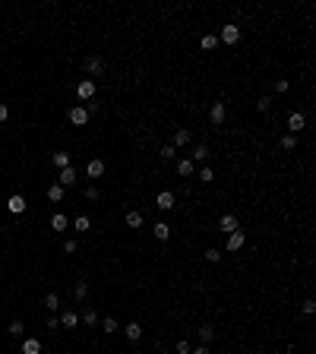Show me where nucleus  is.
Returning a JSON list of instances; mask_svg holds the SVG:
<instances>
[{"label":"nucleus","mask_w":316,"mask_h":354,"mask_svg":"<svg viewBox=\"0 0 316 354\" xmlns=\"http://www.w3.org/2000/svg\"><path fill=\"white\" fill-rule=\"evenodd\" d=\"M240 38H243L240 22H221V26H218V44H225V48H237Z\"/></svg>","instance_id":"obj_1"},{"label":"nucleus","mask_w":316,"mask_h":354,"mask_svg":"<svg viewBox=\"0 0 316 354\" xmlns=\"http://www.w3.org/2000/svg\"><path fill=\"white\" fill-rule=\"evenodd\" d=\"M285 130H288V136H297L307 130V117H303L300 111H288L285 114Z\"/></svg>","instance_id":"obj_2"},{"label":"nucleus","mask_w":316,"mask_h":354,"mask_svg":"<svg viewBox=\"0 0 316 354\" xmlns=\"http://www.w3.org/2000/svg\"><path fill=\"white\" fill-rule=\"evenodd\" d=\"M228 121V104L225 101H209V124H212V127H221V124H225Z\"/></svg>","instance_id":"obj_3"},{"label":"nucleus","mask_w":316,"mask_h":354,"mask_svg":"<svg viewBox=\"0 0 316 354\" xmlns=\"http://www.w3.org/2000/svg\"><path fill=\"white\" fill-rule=\"evenodd\" d=\"M177 209V193L174 190H158L155 193V212H171Z\"/></svg>","instance_id":"obj_4"},{"label":"nucleus","mask_w":316,"mask_h":354,"mask_svg":"<svg viewBox=\"0 0 316 354\" xmlns=\"http://www.w3.org/2000/svg\"><path fill=\"white\" fill-rule=\"evenodd\" d=\"M171 238H174V228H171V221L158 218L155 225H152V241H158V244H168Z\"/></svg>","instance_id":"obj_5"},{"label":"nucleus","mask_w":316,"mask_h":354,"mask_svg":"<svg viewBox=\"0 0 316 354\" xmlns=\"http://www.w3.org/2000/svg\"><path fill=\"white\" fill-rule=\"evenodd\" d=\"M171 171H174V177H180V181H193V177H196V164L190 158H177Z\"/></svg>","instance_id":"obj_6"},{"label":"nucleus","mask_w":316,"mask_h":354,"mask_svg":"<svg viewBox=\"0 0 316 354\" xmlns=\"http://www.w3.org/2000/svg\"><path fill=\"white\" fill-rule=\"evenodd\" d=\"M240 250H247V231H234V234H228L225 253H240Z\"/></svg>","instance_id":"obj_7"},{"label":"nucleus","mask_w":316,"mask_h":354,"mask_svg":"<svg viewBox=\"0 0 316 354\" xmlns=\"http://www.w3.org/2000/svg\"><path fill=\"white\" fill-rule=\"evenodd\" d=\"M218 231H221V234H234V231H240V218L234 215V212H221V215H218Z\"/></svg>","instance_id":"obj_8"},{"label":"nucleus","mask_w":316,"mask_h":354,"mask_svg":"<svg viewBox=\"0 0 316 354\" xmlns=\"http://www.w3.org/2000/svg\"><path fill=\"white\" fill-rule=\"evenodd\" d=\"M190 143H193V130H190V127H177V130L171 133V146L177 149V152H180L183 146H190Z\"/></svg>","instance_id":"obj_9"},{"label":"nucleus","mask_w":316,"mask_h":354,"mask_svg":"<svg viewBox=\"0 0 316 354\" xmlns=\"http://www.w3.org/2000/svg\"><path fill=\"white\" fill-rule=\"evenodd\" d=\"M89 117H92V114L86 111V104H73V108L67 111V121L73 124V127H86V124H89Z\"/></svg>","instance_id":"obj_10"},{"label":"nucleus","mask_w":316,"mask_h":354,"mask_svg":"<svg viewBox=\"0 0 316 354\" xmlns=\"http://www.w3.org/2000/svg\"><path fill=\"white\" fill-rule=\"evenodd\" d=\"M95 92H98L95 79H79V82H76V98H83V101H92V98H95Z\"/></svg>","instance_id":"obj_11"},{"label":"nucleus","mask_w":316,"mask_h":354,"mask_svg":"<svg viewBox=\"0 0 316 354\" xmlns=\"http://www.w3.org/2000/svg\"><path fill=\"white\" fill-rule=\"evenodd\" d=\"M143 225H146V215H143V212H139V209H127V212H123V228H130V231H139Z\"/></svg>","instance_id":"obj_12"},{"label":"nucleus","mask_w":316,"mask_h":354,"mask_svg":"<svg viewBox=\"0 0 316 354\" xmlns=\"http://www.w3.org/2000/svg\"><path fill=\"white\" fill-rule=\"evenodd\" d=\"M143 332H146V329H143V323H139V320H130V323L123 326V335H127L130 345H139V341H143Z\"/></svg>","instance_id":"obj_13"},{"label":"nucleus","mask_w":316,"mask_h":354,"mask_svg":"<svg viewBox=\"0 0 316 354\" xmlns=\"http://www.w3.org/2000/svg\"><path fill=\"white\" fill-rule=\"evenodd\" d=\"M218 48H221V44H218V32H203L200 35V51L203 54H212Z\"/></svg>","instance_id":"obj_14"},{"label":"nucleus","mask_w":316,"mask_h":354,"mask_svg":"<svg viewBox=\"0 0 316 354\" xmlns=\"http://www.w3.org/2000/svg\"><path fill=\"white\" fill-rule=\"evenodd\" d=\"M83 67H86L89 76H101V73H104V57H101V54H89Z\"/></svg>","instance_id":"obj_15"},{"label":"nucleus","mask_w":316,"mask_h":354,"mask_svg":"<svg viewBox=\"0 0 316 354\" xmlns=\"http://www.w3.org/2000/svg\"><path fill=\"white\" fill-rule=\"evenodd\" d=\"M7 209H10V215H22V212L29 209V199L22 196V193H13V196L7 199Z\"/></svg>","instance_id":"obj_16"},{"label":"nucleus","mask_w":316,"mask_h":354,"mask_svg":"<svg viewBox=\"0 0 316 354\" xmlns=\"http://www.w3.org/2000/svg\"><path fill=\"white\" fill-rule=\"evenodd\" d=\"M104 171H108V164H104L101 158H89V161H86V177H92V181L104 177Z\"/></svg>","instance_id":"obj_17"},{"label":"nucleus","mask_w":316,"mask_h":354,"mask_svg":"<svg viewBox=\"0 0 316 354\" xmlns=\"http://www.w3.org/2000/svg\"><path fill=\"white\" fill-rule=\"evenodd\" d=\"M209 155H212V149H209V143H196V146L190 149V155H186V158H190V161L196 164V161H206Z\"/></svg>","instance_id":"obj_18"},{"label":"nucleus","mask_w":316,"mask_h":354,"mask_svg":"<svg viewBox=\"0 0 316 354\" xmlns=\"http://www.w3.org/2000/svg\"><path fill=\"white\" fill-rule=\"evenodd\" d=\"M275 104L278 101H272V95H260V98H256V111H260V117H266V114L275 111Z\"/></svg>","instance_id":"obj_19"},{"label":"nucleus","mask_w":316,"mask_h":354,"mask_svg":"<svg viewBox=\"0 0 316 354\" xmlns=\"http://www.w3.org/2000/svg\"><path fill=\"white\" fill-rule=\"evenodd\" d=\"M70 228V218L64 215V212H54V215H51V231L54 234H64Z\"/></svg>","instance_id":"obj_20"},{"label":"nucleus","mask_w":316,"mask_h":354,"mask_svg":"<svg viewBox=\"0 0 316 354\" xmlns=\"http://www.w3.org/2000/svg\"><path fill=\"white\" fill-rule=\"evenodd\" d=\"M57 184H60L64 190H67V187H73V184H76V168H73V164H70V168H64L60 174H57Z\"/></svg>","instance_id":"obj_21"},{"label":"nucleus","mask_w":316,"mask_h":354,"mask_svg":"<svg viewBox=\"0 0 316 354\" xmlns=\"http://www.w3.org/2000/svg\"><path fill=\"white\" fill-rule=\"evenodd\" d=\"M196 338H200V345H209V341L215 338V326L212 323H203L200 329H196Z\"/></svg>","instance_id":"obj_22"},{"label":"nucleus","mask_w":316,"mask_h":354,"mask_svg":"<svg viewBox=\"0 0 316 354\" xmlns=\"http://www.w3.org/2000/svg\"><path fill=\"white\" fill-rule=\"evenodd\" d=\"M44 196H48V203H64V196H67V190L60 184H51L48 190H44Z\"/></svg>","instance_id":"obj_23"},{"label":"nucleus","mask_w":316,"mask_h":354,"mask_svg":"<svg viewBox=\"0 0 316 354\" xmlns=\"http://www.w3.org/2000/svg\"><path fill=\"white\" fill-rule=\"evenodd\" d=\"M272 92H275V98H285L288 92H291V79H285V76H278L275 82H272Z\"/></svg>","instance_id":"obj_24"},{"label":"nucleus","mask_w":316,"mask_h":354,"mask_svg":"<svg viewBox=\"0 0 316 354\" xmlns=\"http://www.w3.org/2000/svg\"><path fill=\"white\" fill-rule=\"evenodd\" d=\"M221 256H225V253H221L218 247H206V250H203V259L209 266H221Z\"/></svg>","instance_id":"obj_25"},{"label":"nucleus","mask_w":316,"mask_h":354,"mask_svg":"<svg viewBox=\"0 0 316 354\" xmlns=\"http://www.w3.org/2000/svg\"><path fill=\"white\" fill-rule=\"evenodd\" d=\"M117 329H120L117 316H104V320H101V332H104V335H117Z\"/></svg>","instance_id":"obj_26"},{"label":"nucleus","mask_w":316,"mask_h":354,"mask_svg":"<svg viewBox=\"0 0 316 354\" xmlns=\"http://www.w3.org/2000/svg\"><path fill=\"white\" fill-rule=\"evenodd\" d=\"M196 181H200L203 187H209V184H212V181H215V171H212V168H209V164H203V168H200V174H196Z\"/></svg>","instance_id":"obj_27"},{"label":"nucleus","mask_w":316,"mask_h":354,"mask_svg":"<svg viewBox=\"0 0 316 354\" xmlns=\"http://www.w3.org/2000/svg\"><path fill=\"white\" fill-rule=\"evenodd\" d=\"M79 323H86V326H98V313L92 310V307H86V310L79 313Z\"/></svg>","instance_id":"obj_28"},{"label":"nucleus","mask_w":316,"mask_h":354,"mask_svg":"<svg viewBox=\"0 0 316 354\" xmlns=\"http://www.w3.org/2000/svg\"><path fill=\"white\" fill-rule=\"evenodd\" d=\"M51 161L57 164V168H70V164H73V161H70V152H54V155H51Z\"/></svg>","instance_id":"obj_29"},{"label":"nucleus","mask_w":316,"mask_h":354,"mask_svg":"<svg viewBox=\"0 0 316 354\" xmlns=\"http://www.w3.org/2000/svg\"><path fill=\"white\" fill-rule=\"evenodd\" d=\"M22 354H41V341L38 338H26L22 341Z\"/></svg>","instance_id":"obj_30"},{"label":"nucleus","mask_w":316,"mask_h":354,"mask_svg":"<svg viewBox=\"0 0 316 354\" xmlns=\"http://www.w3.org/2000/svg\"><path fill=\"white\" fill-rule=\"evenodd\" d=\"M278 149L282 152H297V136H282L278 139Z\"/></svg>","instance_id":"obj_31"},{"label":"nucleus","mask_w":316,"mask_h":354,"mask_svg":"<svg viewBox=\"0 0 316 354\" xmlns=\"http://www.w3.org/2000/svg\"><path fill=\"white\" fill-rule=\"evenodd\" d=\"M73 228H76L79 234H86V231L92 228V218H89V215H76V218H73Z\"/></svg>","instance_id":"obj_32"},{"label":"nucleus","mask_w":316,"mask_h":354,"mask_svg":"<svg viewBox=\"0 0 316 354\" xmlns=\"http://www.w3.org/2000/svg\"><path fill=\"white\" fill-rule=\"evenodd\" d=\"M60 326H64V329H76V326H79V313H73V310L64 313V316H60Z\"/></svg>","instance_id":"obj_33"},{"label":"nucleus","mask_w":316,"mask_h":354,"mask_svg":"<svg viewBox=\"0 0 316 354\" xmlns=\"http://www.w3.org/2000/svg\"><path fill=\"white\" fill-rule=\"evenodd\" d=\"M73 298H76V301H86V298H89V281H86V278H83V281H76Z\"/></svg>","instance_id":"obj_34"},{"label":"nucleus","mask_w":316,"mask_h":354,"mask_svg":"<svg viewBox=\"0 0 316 354\" xmlns=\"http://www.w3.org/2000/svg\"><path fill=\"white\" fill-rule=\"evenodd\" d=\"M300 313H303V316H313V313H316V301L310 298V294L300 301Z\"/></svg>","instance_id":"obj_35"},{"label":"nucleus","mask_w":316,"mask_h":354,"mask_svg":"<svg viewBox=\"0 0 316 354\" xmlns=\"http://www.w3.org/2000/svg\"><path fill=\"white\" fill-rule=\"evenodd\" d=\"M7 332L19 338V335H26V326H22V320H13V323H10V326H7Z\"/></svg>","instance_id":"obj_36"},{"label":"nucleus","mask_w":316,"mask_h":354,"mask_svg":"<svg viewBox=\"0 0 316 354\" xmlns=\"http://www.w3.org/2000/svg\"><path fill=\"white\" fill-rule=\"evenodd\" d=\"M190 351H193V345H190L186 338H177V341H174V354H190Z\"/></svg>","instance_id":"obj_37"},{"label":"nucleus","mask_w":316,"mask_h":354,"mask_svg":"<svg viewBox=\"0 0 316 354\" xmlns=\"http://www.w3.org/2000/svg\"><path fill=\"white\" fill-rule=\"evenodd\" d=\"M44 307H48V310H57V307H60V298H57L54 291H48L44 294Z\"/></svg>","instance_id":"obj_38"},{"label":"nucleus","mask_w":316,"mask_h":354,"mask_svg":"<svg viewBox=\"0 0 316 354\" xmlns=\"http://www.w3.org/2000/svg\"><path fill=\"white\" fill-rule=\"evenodd\" d=\"M83 196L89 199V203H98V199H101V193H98V187H95V184H92V187H86V190H83Z\"/></svg>","instance_id":"obj_39"},{"label":"nucleus","mask_w":316,"mask_h":354,"mask_svg":"<svg viewBox=\"0 0 316 354\" xmlns=\"http://www.w3.org/2000/svg\"><path fill=\"white\" fill-rule=\"evenodd\" d=\"M76 250H79V244H76L73 238H67V241H64V253H76Z\"/></svg>","instance_id":"obj_40"},{"label":"nucleus","mask_w":316,"mask_h":354,"mask_svg":"<svg viewBox=\"0 0 316 354\" xmlns=\"http://www.w3.org/2000/svg\"><path fill=\"white\" fill-rule=\"evenodd\" d=\"M190 354H212V348H209V345H196Z\"/></svg>","instance_id":"obj_41"},{"label":"nucleus","mask_w":316,"mask_h":354,"mask_svg":"<svg viewBox=\"0 0 316 354\" xmlns=\"http://www.w3.org/2000/svg\"><path fill=\"white\" fill-rule=\"evenodd\" d=\"M44 326H48V329H60V316H51V320L44 323Z\"/></svg>","instance_id":"obj_42"},{"label":"nucleus","mask_w":316,"mask_h":354,"mask_svg":"<svg viewBox=\"0 0 316 354\" xmlns=\"http://www.w3.org/2000/svg\"><path fill=\"white\" fill-rule=\"evenodd\" d=\"M7 117H10V108H7V104H4V101H0V124H4V121H7Z\"/></svg>","instance_id":"obj_43"},{"label":"nucleus","mask_w":316,"mask_h":354,"mask_svg":"<svg viewBox=\"0 0 316 354\" xmlns=\"http://www.w3.org/2000/svg\"><path fill=\"white\" fill-rule=\"evenodd\" d=\"M0 206H4V203H0Z\"/></svg>","instance_id":"obj_44"}]
</instances>
